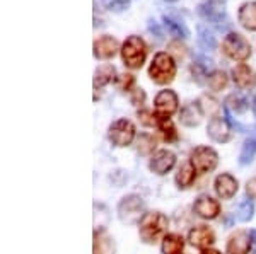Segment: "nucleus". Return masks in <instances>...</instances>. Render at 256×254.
<instances>
[{
	"mask_svg": "<svg viewBox=\"0 0 256 254\" xmlns=\"http://www.w3.org/2000/svg\"><path fill=\"white\" fill-rule=\"evenodd\" d=\"M254 155H256V137H251V138H248L244 142V145H242V150H241V154H239V164L246 166V164H250L253 161Z\"/></svg>",
	"mask_w": 256,
	"mask_h": 254,
	"instance_id": "c85d7f7f",
	"label": "nucleus"
},
{
	"mask_svg": "<svg viewBox=\"0 0 256 254\" xmlns=\"http://www.w3.org/2000/svg\"><path fill=\"white\" fill-rule=\"evenodd\" d=\"M116 214L120 222L126 225H137L140 224L142 217L146 215V203H144L142 196L138 195H126L120 200L116 207Z\"/></svg>",
	"mask_w": 256,
	"mask_h": 254,
	"instance_id": "20e7f679",
	"label": "nucleus"
},
{
	"mask_svg": "<svg viewBox=\"0 0 256 254\" xmlns=\"http://www.w3.org/2000/svg\"><path fill=\"white\" fill-rule=\"evenodd\" d=\"M190 162L193 164L196 173H202V174L212 173L218 164V154L212 147L200 145L192 150V154H190Z\"/></svg>",
	"mask_w": 256,
	"mask_h": 254,
	"instance_id": "0eeeda50",
	"label": "nucleus"
},
{
	"mask_svg": "<svg viewBox=\"0 0 256 254\" xmlns=\"http://www.w3.org/2000/svg\"><path fill=\"white\" fill-rule=\"evenodd\" d=\"M114 82H116V87L123 92H132L135 89V77L132 73H122Z\"/></svg>",
	"mask_w": 256,
	"mask_h": 254,
	"instance_id": "2f4dec72",
	"label": "nucleus"
},
{
	"mask_svg": "<svg viewBox=\"0 0 256 254\" xmlns=\"http://www.w3.org/2000/svg\"><path fill=\"white\" fill-rule=\"evenodd\" d=\"M198 44L202 46V50L214 51L217 48V39H216V36L207 29V27L198 26Z\"/></svg>",
	"mask_w": 256,
	"mask_h": 254,
	"instance_id": "cd10ccee",
	"label": "nucleus"
},
{
	"mask_svg": "<svg viewBox=\"0 0 256 254\" xmlns=\"http://www.w3.org/2000/svg\"><path fill=\"white\" fill-rule=\"evenodd\" d=\"M137 137V128L130 120L126 118H120V120L113 121L108 128V138L114 147H128Z\"/></svg>",
	"mask_w": 256,
	"mask_h": 254,
	"instance_id": "423d86ee",
	"label": "nucleus"
},
{
	"mask_svg": "<svg viewBox=\"0 0 256 254\" xmlns=\"http://www.w3.org/2000/svg\"><path fill=\"white\" fill-rule=\"evenodd\" d=\"M227 254H250L251 253V234L248 231H236L227 241Z\"/></svg>",
	"mask_w": 256,
	"mask_h": 254,
	"instance_id": "f3484780",
	"label": "nucleus"
},
{
	"mask_svg": "<svg viewBox=\"0 0 256 254\" xmlns=\"http://www.w3.org/2000/svg\"><path fill=\"white\" fill-rule=\"evenodd\" d=\"M202 118H204V108L198 101L186 102L180 111V123L188 128H195L200 125Z\"/></svg>",
	"mask_w": 256,
	"mask_h": 254,
	"instance_id": "dca6fc26",
	"label": "nucleus"
},
{
	"mask_svg": "<svg viewBox=\"0 0 256 254\" xmlns=\"http://www.w3.org/2000/svg\"><path fill=\"white\" fill-rule=\"evenodd\" d=\"M102 5H104L108 10L123 12L130 7V0H102Z\"/></svg>",
	"mask_w": 256,
	"mask_h": 254,
	"instance_id": "473e14b6",
	"label": "nucleus"
},
{
	"mask_svg": "<svg viewBox=\"0 0 256 254\" xmlns=\"http://www.w3.org/2000/svg\"><path fill=\"white\" fill-rule=\"evenodd\" d=\"M164 2H172V3H174V2H178V0H164Z\"/></svg>",
	"mask_w": 256,
	"mask_h": 254,
	"instance_id": "ea45409f",
	"label": "nucleus"
},
{
	"mask_svg": "<svg viewBox=\"0 0 256 254\" xmlns=\"http://www.w3.org/2000/svg\"><path fill=\"white\" fill-rule=\"evenodd\" d=\"M138 120L146 126H156L158 125V113H150L147 109H142V111H138Z\"/></svg>",
	"mask_w": 256,
	"mask_h": 254,
	"instance_id": "72a5a7b5",
	"label": "nucleus"
},
{
	"mask_svg": "<svg viewBox=\"0 0 256 254\" xmlns=\"http://www.w3.org/2000/svg\"><path fill=\"white\" fill-rule=\"evenodd\" d=\"M116 246L114 239L108 234L104 227H98L94 231V254H114Z\"/></svg>",
	"mask_w": 256,
	"mask_h": 254,
	"instance_id": "a211bd4d",
	"label": "nucleus"
},
{
	"mask_svg": "<svg viewBox=\"0 0 256 254\" xmlns=\"http://www.w3.org/2000/svg\"><path fill=\"white\" fill-rule=\"evenodd\" d=\"M120 53H122L123 65L132 70H137V68H142L147 60V44L140 36L132 34L123 41Z\"/></svg>",
	"mask_w": 256,
	"mask_h": 254,
	"instance_id": "7ed1b4c3",
	"label": "nucleus"
},
{
	"mask_svg": "<svg viewBox=\"0 0 256 254\" xmlns=\"http://www.w3.org/2000/svg\"><path fill=\"white\" fill-rule=\"evenodd\" d=\"M198 14H200L205 20H208V22H212V24H217V26H220L222 20H226L224 7L216 2L202 3V5L198 7Z\"/></svg>",
	"mask_w": 256,
	"mask_h": 254,
	"instance_id": "6ab92c4d",
	"label": "nucleus"
},
{
	"mask_svg": "<svg viewBox=\"0 0 256 254\" xmlns=\"http://www.w3.org/2000/svg\"><path fill=\"white\" fill-rule=\"evenodd\" d=\"M224 108L229 116L230 114H244L250 109V101L246 97L239 96V94H230V96L226 97Z\"/></svg>",
	"mask_w": 256,
	"mask_h": 254,
	"instance_id": "b1692460",
	"label": "nucleus"
},
{
	"mask_svg": "<svg viewBox=\"0 0 256 254\" xmlns=\"http://www.w3.org/2000/svg\"><path fill=\"white\" fill-rule=\"evenodd\" d=\"M251 234V254H256V231H250Z\"/></svg>",
	"mask_w": 256,
	"mask_h": 254,
	"instance_id": "e433bc0d",
	"label": "nucleus"
},
{
	"mask_svg": "<svg viewBox=\"0 0 256 254\" xmlns=\"http://www.w3.org/2000/svg\"><path fill=\"white\" fill-rule=\"evenodd\" d=\"M154 108H156V113H158L159 116L171 118L172 114L178 111V108H180L178 94L174 91H171V89L160 91L154 99Z\"/></svg>",
	"mask_w": 256,
	"mask_h": 254,
	"instance_id": "1a4fd4ad",
	"label": "nucleus"
},
{
	"mask_svg": "<svg viewBox=\"0 0 256 254\" xmlns=\"http://www.w3.org/2000/svg\"><path fill=\"white\" fill-rule=\"evenodd\" d=\"M254 217V205L251 200H244L238 208V220L241 222H250Z\"/></svg>",
	"mask_w": 256,
	"mask_h": 254,
	"instance_id": "7c9ffc66",
	"label": "nucleus"
},
{
	"mask_svg": "<svg viewBox=\"0 0 256 254\" xmlns=\"http://www.w3.org/2000/svg\"><path fill=\"white\" fill-rule=\"evenodd\" d=\"M246 193L251 200H256V176L251 179H248L246 183Z\"/></svg>",
	"mask_w": 256,
	"mask_h": 254,
	"instance_id": "c9c22d12",
	"label": "nucleus"
},
{
	"mask_svg": "<svg viewBox=\"0 0 256 254\" xmlns=\"http://www.w3.org/2000/svg\"><path fill=\"white\" fill-rule=\"evenodd\" d=\"M120 50V43L116 38L104 34L98 38L92 44V53L98 60H111Z\"/></svg>",
	"mask_w": 256,
	"mask_h": 254,
	"instance_id": "4468645a",
	"label": "nucleus"
},
{
	"mask_svg": "<svg viewBox=\"0 0 256 254\" xmlns=\"http://www.w3.org/2000/svg\"><path fill=\"white\" fill-rule=\"evenodd\" d=\"M162 22L169 34L174 36L176 39H186L190 36V29L181 19H176L172 15H162Z\"/></svg>",
	"mask_w": 256,
	"mask_h": 254,
	"instance_id": "4be33fe9",
	"label": "nucleus"
},
{
	"mask_svg": "<svg viewBox=\"0 0 256 254\" xmlns=\"http://www.w3.org/2000/svg\"><path fill=\"white\" fill-rule=\"evenodd\" d=\"M193 210H195V214L200 217V219L214 220L220 214V203L208 195H200L195 200V203H193Z\"/></svg>",
	"mask_w": 256,
	"mask_h": 254,
	"instance_id": "9d476101",
	"label": "nucleus"
},
{
	"mask_svg": "<svg viewBox=\"0 0 256 254\" xmlns=\"http://www.w3.org/2000/svg\"><path fill=\"white\" fill-rule=\"evenodd\" d=\"M214 190H216V193L220 200H230L236 196L239 190V183L234 176L222 173V174H218L216 178V181H214Z\"/></svg>",
	"mask_w": 256,
	"mask_h": 254,
	"instance_id": "2eb2a0df",
	"label": "nucleus"
},
{
	"mask_svg": "<svg viewBox=\"0 0 256 254\" xmlns=\"http://www.w3.org/2000/svg\"><path fill=\"white\" fill-rule=\"evenodd\" d=\"M238 20L244 29L256 31V2H244L238 10Z\"/></svg>",
	"mask_w": 256,
	"mask_h": 254,
	"instance_id": "aec40b11",
	"label": "nucleus"
},
{
	"mask_svg": "<svg viewBox=\"0 0 256 254\" xmlns=\"http://www.w3.org/2000/svg\"><path fill=\"white\" fill-rule=\"evenodd\" d=\"M130 94H132V102H134L135 106H142L144 102H146V99H147L146 91H144V89H140V87H135Z\"/></svg>",
	"mask_w": 256,
	"mask_h": 254,
	"instance_id": "f704fd0d",
	"label": "nucleus"
},
{
	"mask_svg": "<svg viewBox=\"0 0 256 254\" xmlns=\"http://www.w3.org/2000/svg\"><path fill=\"white\" fill-rule=\"evenodd\" d=\"M138 145H137V150L140 155H150L152 152L156 150V138L148 133H142L138 137Z\"/></svg>",
	"mask_w": 256,
	"mask_h": 254,
	"instance_id": "c756f323",
	"label": "nucleus"
},
{
	"mask_svg": "<svg viewBox=\"0 0 256 254\" xmlns=\"http://www.w3.org/2000/svg\"><path fill=\"white\" fill-rule=\"evenodd\" d=\"M188 241L193 248H198L204 251V249H210V246L216 243V234L207 225H195V227L190 229Z\"/></svg>",
	"mask_w": 256,
	"mask_h": 254,
	"instance_id": "f8f14e48",
	"label": "nucleus"
},
{
	"mask_svg": "<svg viewBox=\"0 0 256 254\" xmlns=\"http://www.w3.org/2000/svg\"><path fill=\"white\" fill-rule=\"evenodd\" d=\"M207 135L217 143H227L232 138V130L222 116H212L207 125Z\"/></svg>",
	"mask_w": 256,
	"mask_h": 254,
	"instance_id": "9b49d317",
	"label": "nucleus"
},
{
	"mask_svg": "<svg viewBox=\"0 0 256 254\" xmlns=\"http://www.w3.org/2000/svg\"><path fill=\"white\" fill-rule=\"evenodd\" d=\"M176 154L169 149H162L158 150L154 155L150 157V162H148V169L158 176H164L168 174L169 171H172V167L176 166Z\"/></svg>",
	"mask_w": 256,
	"mask_h": 254,
	"instance_id": "6e6552de",
	"label": "nucleus"
},
{
	"mask_svg": "<svg viewBox=\"0 0 256 254\" xmlns=\"http://www.w3.org/2000/svg\"><path fill=\"white\" fill-rule=\"evenodd\" d=\"M222 51L234 61H246L251 56V44L239 32H229L222 41Z\"/></svg>",
	"mask_w": 256,
	"mask_h": 254,
	"instance_id": "39448f33",
	"label": "nucleus"
},
{
	"mask_svg": "<svg viewBox=\"0 0 256 254\" xmlns=\"http://www.w3.org/2000/svg\"><path fill=\"white\" fill-rule=\"evenodd\" d=\"M169 227V220L162 212H146L138 224V236L146 244H154L164 239Z\"/></svg>",
	"mask_w": 256,
	"mask_h": 254,
	"instance_id": "f257e3e1",
	"label": "nucleus"
},
{
	"mask_svg": "<svg viewBox=\"0 0 256 254\" xmlns=\"http://www.w3.org/2000/svg\"><path fill=\"white\" fill-rule=\"evenodd\" d=\"M251 109H253V113H254V116H256V97L253 99V104H251Z\"/></svg>",
	"mask_w": 256,
	"mask_h": 254,
	"instance_id": "58836bf2",
	"label": "nucleus"
},
{
	"mask_svg": "<svg viewBox=\"0 0 256 254\" xmlns=\"http://www.w3.org/2000/svg\"><path fill=\"white\" fill-rule=\"evenodd\" d=\"M232 80L241 91H253L256 89V72L250 65L239 63L232 68Z\"/></svg>",
	"mask_w": 256,
	"mask_h": 254,
	"instance_id": "ddd939ff",
	"label": "nucleus"
},
{
	"mask_svg": "<svg viewBox=\"0 0 256 254\" xmlns=\"http://www.w3.org/2000/svg\"><path fill=\"white\" fill-rule=\"evenodd\" d=\"M184 249V239L180 234H166L160 243V253L162 254H181Z\"/></svg>",
	"mask_w": 256,
	"mask_h": 254,
	"instance_id": "393cba45",
	"label": "nucleus"
},
{
	"mask_svg": "<svg viewBox=\"0 0 256 254\" xmlns=\"http://www.w3.org/2000/svg\"><path fill=\"white\" fill-rule=\"evenodd\" d=\"M207 84L214 92H218V91H222V89L227 87V84H229V77H227V73L224 70H214V72L208 73Z\"/></svg>",
	"mask_w": 256,
	"mask_h": 254,
	"instance_id": "bb28decb",
	"label": "nucleus"
},
{
	"mask_svg": "<svg viewBox=\"0 0 256 254\" xmlns=\"http://www.w3.org/2000/svg\"><path fill=\"white\" fill-rule=\"evenodd\" d=\"M156 128L159 130L160 135H162V138L168 143H172V142L180 140V135H178L176 126H174V123L171 121V118L159 116V114H158V125H156Z\"/></svg>",
	"mask_w": 256,
	"mask_h": 254,
	"instance_id": "a878e982",
	"label": "nucleus"
},
{
	"mask_svg": "<svg viewBox=\"0 0 256 254\" xmlns=\"http://www.w3.org/2000/svg\"><path fill=\"white\" fill-rule=\"evenodd\" d=\"M148 77L154 84L168 85L174 80L176 77V61L171 53L159 51L154 55L152 63L148 67Z\"/></svg>",
	"mask_w": 256,
	"mask_h": 254,
	"instance_id": "f03ea898",
	"label": "nucleus"
},
{
	"mask_svg": "<svg viewBox=\"0 0 256 254\" xmlns=\"http://www.w3.org/2000/svg\"><path fill=\"white\" fill-rule=\"evenodd\" d=\"M176 184L180 190H188L196 179V169L193 167L192 162H184L176 173Z\"/></svg>",
	"mask_w": 256,
	"mask_h": 254,
	"instance_id": "5701e85b",
	"label": "nucleus"
},
{
	"mask_svg": "<svg viewBox=\"0 0 256 254\" xmlns=\"http://www.w3.org/2000/svg\"><path fill=\"white\" fill-rule=\"evenodd\" d=\"M116 68L113 65L106 63V65H101V67L96 68L94 72V80H92V85H94V91H99V89L106 87L108 84H111L113 80H116Z\"/></svg>",
	"mask_w": 256,
	"mask_h": 254,
	"instance_id": "412c9836",
	"label": "nucleus"
},
{
	"mask_svg": "<svg viewBox=\"0 0 256 254\" xmlns=\"http://www.w3.org/2000/svg\"><path fill=\"white\" fill-rule=\"evenodd\" d=\"M200 254H222V253L217 251V249H204Z\"/></svg>",
	"mask_w": 256,
	"mask_h": 254,
	"instance_id": "4c0bfd02",
	"label": "nucleus"
}]
</instances>
